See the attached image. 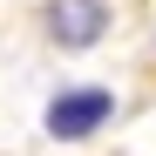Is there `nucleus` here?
<instances>
[{"instance_id":"obj_2","label":"nucleus","mask_w":156,"mask_h":156,"mask_svg":"<svg viewBox=\"0 0 156 156\" xmlns=\"http://www.w3.org/2000/svg\"><path fill=\"white\" fill-rule=\"evenodd\" d=\"M115 115H122V95L109 82H61L55 95L41 102V136L48 143H88Z\"/></svg>"},{"instance_id":"obj_1","label":"nucleus","mask_w":156,"mask_h":156,"mask_svg":"<svg viewBox=\"0 0 156 156\" xmlns=\"http://www.w3.org/2000/svg\"><path fill=\"white\" fill-rule=\"evenodd\" d=\"M20 27L48 55H88L109 34H122V0H27Z\"/></svg>"}]
</instances>
